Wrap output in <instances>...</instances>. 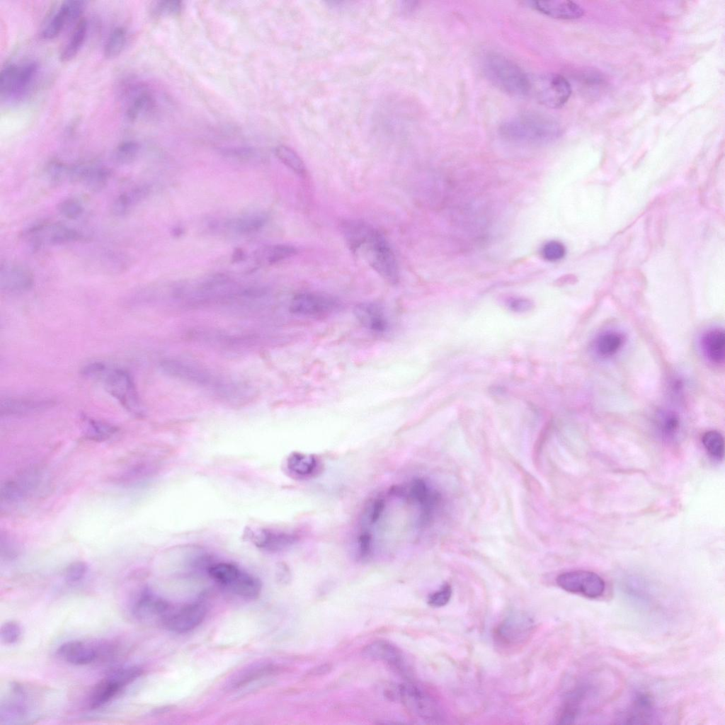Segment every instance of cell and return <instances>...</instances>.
Returning a JSON list of instances; mask_svg holds the SVG:
<instances>
[{"label": "cell", "instance_id": "cell-1", "mask_svg": "<svg viewBox=\"0 0 725 725\" xmlns=\"http://www.w3.org/2000/svg\"><path fill=\"white\" fill-rule=\"evenodd\" d=\"M506 139L527 144H544L555 140L561 134L558 122L550 117L525 113L505 121L500 127Z\"/></svg>", "mask_w": 725, "mask_h": 725}, {"label": "cell", "instance_id": "cell-2", "mask_svg": "<svg viewBox=\"0 0 725 725\" xmlns=\"http://www.w3.org/2000/svg\"><path fill=\"white\" fill-rule=\"evenodd\" d=\"M483 69L490 82L502 91L516 96L530 93V78L508 58L489 54L484 57Z\"/></svg>", "mask_w": 725, "mask_h": 725}, {"label": "cell", "instance_id": "cell-3", "mask_svg": "<svg viewBox=\"0 0 725 725\" xmlns=\"http://www.w3.org/2000/svg\"><path fill=\"white\" fill-rule=\"evenodd\" d=\"M363 251L369 265L385 281L396 285L399 280V268L396 256L385 237L374 229L358 252Z\"/></svg>", "mask_w": 725, "mask_h": 725}, {"label": "cell", "instance_id": "cell-4", "mask_svg": "<svg viewBox=\"0 0 725 725\" xmlns=\"http://www.w3.org/2000/svg\"><path fill=\"white\" fill-rule=\"evenodd\" d=\"M38 63L27 61L23 64H6L0 74V96L1 99L21 98L28 91L37 76Z\"/></svg>", "mask_w": 725, "mask_h": 725}, {"label": "cell", "instance_id": "cell-5", "mask_svg": "<svg viewBox=\"0 0 725 725\" xmlns=\"http://www.w3.org/2000/svg\"><path fill=\"white\" fill-rule=\"evenodd\" d=\"M104 388L130 413H142L140 401L133 379L128 372L120 368L108 369L100 376Z\"/></svg>", "mask_w": 725, "mask_h": 725}, {"label": "cell", "instance_id": "cell-6", "mask_svg": "<svg viewBox=\"0 0 725 725\" xmlns=\"http://www.w3.org/2000/svg\"><path fill=\"white\" fill-rule=\"evenodd\" d=\"M21 236L33 249L44 245H61L81 240L82 235L75 229L54 222H40L25 229Z\"/></svg>", "mask_w": 725, "mask_h": 725}, {"label": "cell", "instance_id": "cell-7", "mask_svg": "<svg viewBox=\"0 0 725 725\" xmlns=\"http://www.w3.org/2000/svg\"><path fill=\"white\" fill-rule=\"evenodd\" d=\"M532 93L536 99L542 105L558 108L569 100L571 88L565 77L558 74H547L530 79V93Z\"/></svg>", "mask_w": 725, "mask_h": 725}, {"label": "cell", "instance_id": "cell-8", "mask_svg": "<svg viewBox=\"0 0 725 725\" xmlns=\"http://www.w3.org/2000/svg\"><path fill=\"white\" fill-rule=\"evenodd\" d=\"M398 695L406 707L414 715L428 721L442 719V712L436 700L426 690L413 683L399 685Z\"/></svg>", "mask_w": 725, "mask_h": 725}, {"label": "cell", "instance_id": "cell-9", "mask_svg": "<svg viewBox=\"0 0 725 725\" xmlns=\"http://www.w3.org/2000/svg\"><path fill=\"white\" fill-rule=\"evenodd\" d=\"M533 628L534 622L527 615L520 612H513L495 629L494 640L504 648L517 646L530 638Z\"/></svg>", "mask_w": 725, "mask_h": 725}, {"label": "cell", "instance_id": "cell-10", "mask_svg": "<svg viewBox=\"0 0 725 725\" xmlns=\"http://www.w3.org/2000/svg\"><path fill=\"white\" fill-rule=\"evenodd\" d=\"M341 303L332 296L314 292L296 295L290 302L292 313L309 318H323L338 311Z\"/></svg>", "mask_w": 725, "mask_h": 725}, {"label": "cell", "instance_id": "cell-11", "mask_svg": "<svg viewBox=\"0 0 725 725\" xmlns=\"http://www.w3.org/2000/svg\"><path fill=\"white\" fill-rule=\"evenodd\" d=\"M556 581L563 590L588 598L601 596L605 588L603 579L597 573L589 571L565 572L559 575Z\"/></svg>", "mask_w": 725, "mask_h": 725}, {"label": "cell", "instance_id": "cell-12", "mask_svg": "<svg viewBox=\"0 0 725 725\" xmlns=\"http://www.w3.org/2000/svg\"><path fill=\"white\" fill-rule=\"evenodd\" d=\"M206 612V605L201 601L178 608L171 606L160 622L168 630L183 634L196 628L203 621Z\"/></svg>", "mask_w": 725, "mask_h": 725}, {"label": "cell", "instance_id": "cell-13", "mask_svg": "<svg viewBox=\"0 0 725 725\" xmlns=\"http://www.w3.org/2000/svg\"><path fill=\"white\" fill-rule=\"evenodd\" d=\"M243 536L257 548L268 552L286 549L297 540V536L293 533L267 527H247Z\"/></svg>", "mask_w": 725, "mask_h": 725}, {"label": "cell", "instance_id": "cell-14", "mask_svg": "<svg viewBox=\"0 0 725 725\" xmlns=\"http://www.w3.org/2000/svg\"><path fill=\"white\" fill-rule=\"evenodd\" d=\"M109 649L106 644H93L82 641H69L62 644L57 649V655L67 662L76 665H86L93 662Z\"/></svg>", "mask_w": 725, "mask_h": 725}, {"label": "cell", "instance_id": "cell-15", "mask_svg": "<svg viewBox=\"0 0 725 725\" xmlns=\"http://www.w3.org/2000/svg\"><path fill=\"white\" fill-rule=\"evenodd\" d=\"M84 5L83 1H64L42 30L41 38L52 40L57 37L67 25L80 16Z\"/></svg>", "mask_w": 725, "mask_h": 725}, {"label": "cell", "instance_id": "cell-16", "mask_svg": "<svg viewBox=\"0 0 725 725\" xmlns=\"http://www.w3.org/2000/svg\"><path fill=\"white\" fill-rule=\"evenodd\" d=\"M31 271L24 266L16 263H1L0 267V288L8 293H19L29 290L33 285Z\"/></svg>", "mask_w": 725, "mask_h": 725}, {"label": "cell", "instance_id": "cell-17", "mask_svg": "<svg viewBox=\"0 0 725 725\" xmlns=\"http://www.w3.org/2000/svg\"><path fill=\"white\" fill-rule=\"evenodd\" d=\"M126 108L125 114L130 121H135L151 112L155 101L148 88L136 84L129 86L125 91Z\"/></svg>", "mask_w": 725, "mask_h": 725}, {"label": "cell", "instance_id": "cell-18", "mask_svg": "<svg viewBox=\"0 0 725 725\" xmlns=\"http://www.w3.org/2000/svg\"><path fill=\"white\" fill-rule=\"evenodd\" d=\"M160 367L169 376L196 385L206 386L211 381L206 370L181 360L166 359L161 362Z\"/></svg>", "mask_w": 725, "mask_h": 725}, {"label": "cell", "instance_id": "cell-19", "mask_svg": "<svg viewBox=\"0 0 725 725\" xmlns=\"http://www.w3.org/2000/svg\"><path fill=\"white\" fill-rule=\"evenodd\" d=\"M353 312L361 325L372 333L382 334L389 329V322L384 309L377 303H360L355 307Z\"/></svg>", "mask_w": 725, "mask_h": 725}, {"label": "cell", "instance_id": "cell-20", "mask_svg": "<svg viewBox=\"0 0 725 725\" xmlns=\"http://www.w3.org/2000/svg\"><path fill=\"white\" fill-rule=\"evenodd\" d=\"M362 653L369 659L385 662L401 673H405L407 670L403 653L389 641H375L366 646Z\"/></svg>", "mask_w": 725, "mask_h": 725}, {"label": "cell", "instance_id": "cell-21", "mask_svg": "<svg viewBox=\"0 0 725 725\" xmlns=\"http://www.w3.org/2000/svg\"><path fill=\"white\" fill-rule=\"evenodd\" d=\"M50 400L28 397H5L1 399V416H21L38 413L50 408Z\"/></svg>", "mask_w": 725, "mask_h": 725}, {"label": "cell", "instance_id": "cell-22", "mask_svg": "<svg viewBox=\"0 0 725 725\" xmlns=\"http://www.w3.org/2000/svg\"><path fill=\"white\" fill-rule=\"evenodd\" d=\"M529 4L539 12L558 19H576L584 14L583 8L571 1H532Z\"/></svg>", "mask_w": 725, "mask_h": 725}, {"label": "cell", "instance_id": "cell-23", "mask_svg": "<svg viewBox=\"0 0 725 725\" xmlns=\"http://www.w3.org/2000/svg\"><path fill=\"white\" fill-rule=\"evenodd\" d=\"M171 607V605L168 601L156 595L146 587L141 590L133 606L132 611L138 617L154 616L161 622Z\"/></svg>", "mask_w": 725, "mask_h": 725}, {"label": "cell", "instance_id": "cell-24", "mask_svg": "<svg viewBox=\"0 0 725 725\" xmlns=\"http://www.w3.org/2000/svg\"><path fill=\"white\" fill-rule=\"evenodd\" d=\"M654 702L648 693L636 694L628 709L621 714L620 720L623 724H646L653 717Z\"/></svg>", "mask_w": 725, "mask_h": 725}, {"label": "cell", "instance_id": "cell-25", "mask_svg": "<svg viewBox=\"0 0 725 725\" xmlns=\"http://www.w3.org/2000/svg\"><path fill=\"white\" fill-rule=\"evenodd\" d=\"M342 232L350 249L357 253L375 229L359 219L345 220L341 224Z\"/></svg>", "mask_w": 725, "mask_h": 725}, {"label": "cell", "instance_id": "cell-26", "mask_svg": "<svg viewBox=\"0 0 725 725\" xmlns=\"http://www.w3.org/2000/svg\"><path fill=\"white\" fill-rule=\"evenodd\" d=\"M124 687L108 674L93 687L89 698L90 709H95L111 700Z\"/></svg>", "mask_w": 725, "mask_h": 725}, {"label": "cell", "instance_id": "cell-27", "mask_svg": "<svg viewBox=\"0 0 725 725\" xmlns=\"http://www.w3.org/2000/svg\"><path fill=\"white\" fill-rule=\"evenodd\" d=\"M702 349L714 363H721L725 357V335L722 329H714L705 333L702 338Z\"/></svg>", "mask_w": 725, "mask_h": 725}, {"label": "cell", "instance_id": "cell-28", "mask_svg": "<svg viewBox=\"0 0 725 725\" xmlns=\"http://www.w3.org/2000/svg\"><path fill=\"white\" fill-rule=\"evenodd\" d=\"M149 191L148 186L139 185L122 193L113 202L111 207L113 214L118 217L125 215L132 206L144 200Z\"/></svg>", "mask_w": 725, "mask_h": 725}, {"label": "cell", "instance_id": "cell-29", "mask_svg": "<svg viewBox=\"0 0 725 725\" xmlns=\"http://www.w3.org/2000/svg\"><path fill=\"white\" fill-rule=\"evenodd\" d=\"M286 467L295 477L307 478L316 473L318 461L313 455L292 452L287 458Z\"/></svg>", "mask_w": 725, "mask_h": 725}, {"label": "cell", "instance_id": "cell-30", "mask_svg": "<svg viewBox=\"0 0 725 725\" xmlns=\"http://www.w3.org/2000/svg\"><path fill=\"white\" fill-rule=\"evenodd\" d=\"M87 30V20L86 18L80 19L76 24L68 41L60 52L59 59L62 62H69L77 55L84 42Z\"/></svg>", "mask_w": 725, "mask_h": 725}, {"label": "cell", "instance_id": "cell-31", "mask_svg": "<svg viewBox=\"0 0 725 725\" xmlns=\"http://www.w3.org/2000/svg\"><path fill=\"white\" fill-rule=\"evenodd\" d=\"M239 566L229 562L215 563L208 566L210 578L222 586L229 589L242 573Z\"/></svg>", "mask_w": 725, "mask_h": 725}, {"label": "cell", "instance_id": "cell-32", "mask_svg": "<svg viewBox=\"0 0 725 725\" xmlns=\"http://www.w3.org/2000/svg\"><path fill=\"white\" fill-rule=\"evenodd\" d=\"M268 217L262 212H255L232 219L230 229L240 234H249L261 229L266 223Z\"/></svg>", "mask_w": 725, "mask_h": 725}, {"label": "cell", "instance_id": "cell-33", "mask_svg": "<svg viewBox=\"0 0 725 725\" xmlns=\"http://www.w3.org/2000/svg\"><path fill=\"white\" fill-rule=\"evenodd\" d=\"M277 158L287 167L299 176L306 174L305 164L298 154L285 145H279L275 149Z\"/></svg>", "mask_w": 725, "mask_h": 725}, {"label": "cell", "instance_id": "cell-34", "mask_svg": "<svg viewBox=\"0 0 725 725\" xmlns=\"http://www.w3.org/2000/svg\"><path fill=\"white\" fill-rule=\"evenodd\" d=\"M127 41V30L124 27L115 28L109 35L103 48V55L107 59H113L124 50Z\"/></svg>", "mask_w": 725, "mask_h": 725}, {"label": "cell", "instance_id": "cell-35", "mask_svg": "<svg viewBox=\"0 0 725 725\" xmlns=\"http://www.w3.org/2000/svg\"><path fill=\"white\" fill-rule=\"evenodd\" d=\"M117 430L118 428L112 424L89 418L86 423L85 435L91 440L103 441L110 438Z\"/></svg>", "mask_w": 725, "mask_h": 725}, {"label": "cell", "instance_id": "cell-36", "mask_svg": "<svg viewBox=\"0 0 725 725\" xmlns=\"http://www.w3.org/2000/svg\"><path fill=\"white\" fill-rule=\"evenodd\" d=\"M297 250L288 244H277L266 247L259 256L268 264H275L295 256Z\"/></svg>", "mask_w": 725, "mask_h": 725}, {"label": "cell", "instance_id": "cell-37", "mask_svg": "<svg viewBox=\"0 0 725 725\" xmlns=\"http://www.w3.org/2000/svg\"><path fill=\"white\" fill-rule=\"evenodd\" d=\"M623 336L617 332H607L602 334L597 340L595 347L598 353L603 356L615 354L622 346Z\"/></svg>", "mask_w": 725, "mask_h": 725}, {"label": "cell", "instance_id": "cell-38", "mask_svg": "<svg viewBox=\"0 0 725 725\" xmlns=\"http://www.w3.org/2000/svg\"><path fill=\"white\" fill-rule=\"evenodd\" d=\"M110 176L111 171L108 168L93 163L83 183L90 190H101L107 184Z\"/></svg>", "mask_w": 725, "mask_h": 725}, {"label": "cell", "instance_id": "cell-39", "mask_svg": "<svg viewBox=\"0 0 725 725\" xmlns=\"http://www.w3.org/2000/svg\"><path fill=\"white\" fill-rule=\"evenodd\" d=\"M656 423L660 432L666 438H673L680 428L679 417L672 411L658 412L656 415Z\"/></svg>", "mask_w": 725, "mask_h": 725}, {"label": "cell", "instance_id": "cell-40", "mask_svg": "<svg viewBox=\"0 0 725 725\" xmlns=\"http://www.w3.org/2000/svg\"><path fill=\"white\" fill-rule=\"evenodd\" d=\"M139 149V144L135 141L122 142L114 150V161L120 165L130 164L136 159Z\"/></svg>", "mask_w": 725, "mask_h": 725}, {"label": "cell", "instance_id": "cell-41", "mask_svg": "<svg viewBox=\"0 0 725 725\" xmlns=\"http://www.w3.org/2000/svg\"><path fill=\"white\" fill-rule=\"evenodd\" d=\"M702 443L708 453L720 459L724 455V441L722 435L717 430L706 432L702 436Z\"/></svg>", "mask_w": 725, "mask_h": 725}, {"label": "cell", "instance_id": "cell-42", "mask_svg": "<svg viewBox=\"0 0 725 725\" xmlns=\"http://www.w3.org/2000/svg\"><path fill=\"white\" fill-rule=\"evenodd\" d=\"M69 165L58 159H52L45 166V175L53 183H60L68 179Z\"/></svg>", "mask_w": 725, "mask_h": 725}, {"label": "cell", "instance_id": "cell-43", "mask_svg": "<svg viewBox=\"0 0 725 725\" xmlns=\"http://www.w3.org/2000/svg\"><path fill=\"white\" fill-rule=\"evenodd\" d=\"M57 210L64 217L69 219H75L81 215L84 208L79 200L76 198H69L59 202Z\"/></svg>", "mask_w": 725, "mask_h": 725}, {"label": "cell", "instance_id": "cell-44", "mask_svg": "<svg viewBox=\"0 0 725 725\" xmlns=\"http://www.w3.org/2000/svg\"><path fill=\"white\" fill-rule=\"evenodd\" d=\"M566 249L563 244L558 241H549L542 249V257L548 261H557L565 256Z\"/></svg>", "mask_w": 725, "mask_h": 725}, {"label": "cell", "instance_id": "cell-45", "mask_svg": "<svg viewBox=\"0 0 725 725\" xmlns=\"http://www.w3.org/2000/svg\"><path fill=\"white\" fill-rule=\"evenodd\" d=\"M1 639L6 644L16 643L21 635V627L16 621H8L1 627Z\"/></svg>", "mask_w": 725, "mask_h": 725}, {"label": "cell", "instance_id": "cell-46", "mask_svg": "<svg viewBox=\"0 0 725 725\" xmlns=\"http://www.w3.org/2000/svg\"><path fill=\"white\" fill-rule=\"evenodd\" d=\"M452 590L448 583L443 584L439 590L429 595L428 603L434 607L445 606L450 601Z\"/></svg>", "mask_w": 725, "mask_h": 725}, {"label": "cell", "instance_id": "cell-47", "mask_svg": "<svg viewBox=\"0 0 725 725\" xmlns=\"http://www.w3.org/2000/svg\"><path fill=\"white\" fill-rule=\"evenodd\" d=\"M88 571V566L84 561H75L69 564L64 571V578L69 583L81 580Z\"/></svg>", "mask_w": 725, "mask_h": 725}, {"label": "cell", "instance_id": "cell-48", "mask_svg": "<svg viewBox=\"0 0 725 725\" xmlns=\"http://www.w3.org/2000/svg\"><path fill=\"white\" fill-rule=\"evenodd\" d=\"M384 509V500L381 498L375 499L366 509L365 517L367 522L370 524L377 523L383 515Z\"/></svg>", "mask_w": 725, "mask_h": 725}, {"label": "cell", "instance_id": "cell-49", "mask_svg": "<svg viewBox=\"0 0 725 725\" xmlns=\"http://www.w3.org/2000/svg\"><path fill=\"white\" fill-rule=\"evenodd\" d=\"M179 1H161L156 3L153 12L157 15H176L181 11Z\"/></svg>", "mask_w": 725, "mask_h": 725}, {"label": "cell", "instance_id": "cell-50", "mask_svg": "<svg viewBox=\"0 0 725 725\" xmlns=\"http://www.w3.org/2000/svg\"><path fill=\"white\" fill-rule=\"evenodd\" d=\"M372 551V535L367 531H363L358 539V552L360 559H367Z\"/></svg>", "mask_w": 725, "mask_h": 725}, {"label": "cell", "instance_id": "cell-51", "mask_svg": "<svg viewBox=\"0 0 725 725\" xmlns=\"http://www.w3.org/2000/svg\"><path fill=\"white\" fill-rule=\"evenodd\" d=\"M106 368V365L101 362H93L82 367L81 374L91 378H99Z\"/></svg>", "mask_w": 725, "mask_h": 725}, {"label": "cell", "instance_id": "cell-52", "mask_svg": "<svg viewBox=\"0 0 725 725\" xmlns=\"http://www.w3.org/2000/svg\"><path fill=\"white\" fill-rule=\"evenodd\" d=\"M18 547L8 537H1V553L5 558L13 559L17 555Z\"/></svg>", "mask_w": 725, "mask_h": 725}, {"label": "cell", "instance_id": "cell-53", "mask_svg": "<svg viewBox=\"0 0 725 725\" xmlns=\"http://www.w3.org/2000/svg\"><path fill=\"white\" fill-rule=\"evenodd\" d=\"M531 305L530 300L523 298L513 299L510 302V307L516 312L526 311L530 309Z\"/></svg>", "mask_w": 725, "mask_h": 725}, {"label": "cell", "instance_id": "cell-54", "mask_svg": "<svg viewBox=\"0 0 725 725\" xmlns=\"http://www.w3.org/2000/svg\"><path fill=\"white\" fill-rule=\"evenodd\" d=\"M245 258V253L241 249H236L233 252L232 259V262L237 263L242 261Z\"/></svg>", "mask_w": 725, "mask_h": 725}, {"label": "cell", "instance_id": "cell-55", "mask_svg": "<svg viewBox=\"0 0 725 725\" xmlns=\"http://www.w3.org/2000/svg\"><path fill=\"white\" fill-rule=\"evenodd\" d=\"M182 232H183V231H182V229H180L179 227H176V228H174V229H173V234H174L175 236H176H176H178V235L181 234H182Z\"/></svg>", "mask_w": 725, "mask_h": 725}]
</instances>
